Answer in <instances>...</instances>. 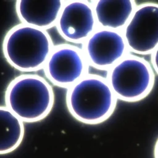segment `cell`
<instances>
[{"label":"cell","instance_id":"1","mask_svg":"<svg viewBox=\"0 0 158 158\" xmlns=\"http://www.w3.org/2000/svg\"><path fill=\"white\" fill-rule=\"evenodd\" d=\"M117 98L107 80L101 75L89 74L67 89L66 106L72 116L87 125H96L113 114Z\"/></svg>","mask_w":158,"mask_h":158},{"label":"cell","instance_id":"2","mask_svg":"<svg viewBox=\"0 0 158 158\" xmlns=\"http://www.w3.org/2000/svg\"><path fill=\"white\" fill-rule=\"evenodd\" d=\"M54 47L47 30L20 23L6 33L2 54L15 69L31 73L43 69Z\"/></svg>","mask_w":158,"mask_h":158},{"label":"cell","instance_id":"3","mask_svg":"<svg viewBox=\"0 0 158 158\" xmlns=\"http://www.w3.org/2000/svg\"><path fill=\"white\" fill-rule=\"evenodd\" d=\"M5 106L21 120L37 122L45 118L54 104V93L48 80L32 73L22 74L8 85Z\"/></svg>","mask_w":158,"mask_h":158},{"label":"cell","instance_id":"4","mask_svg":"<svg viewBox=\"0 0 158 158\" xmlns=\"http://www.w3.org/2000/svg\"><path fill=\"white\" fill-rule=\"evenodd\" d=\"M107 80L117 99L136 102L151 91L155 72L145 59L135 54L127 55L109 70Z\"/></svg>","mask_w":158,"mask_h":158},{"label":"cell","instance_id":"5","mask_svg":"<svg viewBox=\"0 0 158 158\" xmlns=\"http://www.w3.org/2000/svg\"><path fill=\"white\" fill-rule=\"evenodd\" d=\"M88 67L81 48L60 44L54 46L43 70L52 84L68 89L88 73Z\"/></svg>","mask_w":158,"mask_h":158},{"label":"cell","instance_id":"6","mask_svg":"<svg viewBox=\"0 0 158 158\" xmlns=\"http://www.w3.org/2000/svg\"><path fill=\"white\" fill-rule=\"evenodd\" d=\"M122 31L129 52L135 55L151 54L158 46V4L137 5Z\"/></svg>","mask_w":158,"mask_h":158},{"label":"cell","instance_id":"7","mask_svg":"<svg viewBox=\"0 0 158 158\" xmlns=\"http://www.w3.org/2000/svg\"><path fill=\"white\" fill-rule=\"evenodd\" d=\"M81 49L89 65L108 70L129 52L122 31L102 28H98L86 40Z\"/></svg>","mask_w":158,"mask_h":158},{"label":"cell","instance_id":"8","mask_svg":"<svg viewBox=\"0 0 158 158\" xmlns=\"http://www.w3.org/2000/svg\"><path fill=\"white\" fill-rule=\"evenodd\" d=\"M56 27L70 44H83L98 28L92 2L65 1Z\"/></svg>","mask_w":158,"mask_h":158},{"label":"cell","instance_id":"9","mask_svg":"<svg viewBox=\"0 0 158 158\" xmlns=\"http://www.w3.org/2000/svg\"><path fill=\"white\" fill-rule=\"evenodd\" d=\"M65 1L17 0L15 12L20 23L47 30L56 27Z\"/></svg>","mask_w":158,"mask_h":158},{"label":"cell","instance_id":"10","mask_svg":"<svg viewBox=\"0 0 158 158\" xmlns=\"http://www.w3.org/2000/svg\"><path fill=\"white\" fill-rule=\"evenodd\" d=\"M98 28L122 31L137 4L134 0H98L92 2Z\"/></svg>","mask_w":158,"mask_h":158},{"label":"cell","instance_id":"11","mask_svg":"<svg viewBox=\"0 0 158 158\" xmlns=\"http://www.w3.org/2000/svg\"><path fill=\"white\" fill-rule=\"evenodd\" d=\"M23 122L6 106H0V154L10 153L21 144Z\"/></svg>","mask_w":158,"mask_h":158},{"label":"cell","instance_id":"12","mask_svg":"<svg viewBox=\"0 0 158 158\" xmlns=\"http://www.w3.org/2000/svg\"><path fill=\"white\" fill-rule=\"evenodd\" d=\"M151 62L154 72L158 75V46L151 54Z\"/></svg>","mask_w":158,"mask_h":158},{"label":"cell","instance_id":"13","mask_svg":"<svg viewBox=\"0 0 158 158\" xmlns=\"http://www.w3.org/2000/svg\"><path fill=\"white\" fill-rule=\"evenodd\" d=\"M153 156L154 158H158V138L157 139L154 146Z\"/></svg>","mask_w":158,"mask_h":158}]
</instances>
